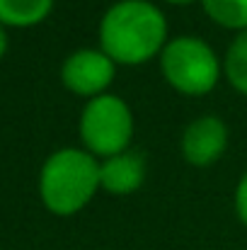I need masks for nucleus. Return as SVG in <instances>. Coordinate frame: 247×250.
<instances>
[{
    "label": "nucleus",
    "instance_id": "f257e3e1",
    "mask_svg": "<svg viewBox=\"0 0 247 250\" xmlns=\"http://www.w3.org/2000/svg\"><path fill=\"white\" fill-rule=\"evenodd\" d=\"M102 51L124 66H141L167 44V20L148 0H119L99 22Z\"/></svg>",
    "mask_w": 247,
    "mask_h": 250
},
{
    "label": "nucleus",
    "instance_id": "f03ea898",
    "mask_svg": "<svg viewBox=\"0 0 247 250\" xmlns=\"http://www.w3.org/2000/svg\"><path fill=\"white\" fill-rule=\"evenodd\" d=\"M99 189V163L80 148H61L46 158L39 175V194L51 214L71 216Z\"/></svg>",
    "mask_w": 247,
    "mask_h": 250
},
{
    "label": "nucleus",
    "instance_id": "7ed1b4c3",
    "mask_svg": "<svg viewBox=\"0 0 247 250\" xmlns=\"http://www.w3.org/2000/svg\"><path fill=\"white\" fill-rule=\"evenodd\" d=\"M165 81L184 95H206L221 78L216 51L199 37H174L160 54Z\"/></svg>",
    "mask_w": 247,
    "mask_h": 250
},
{
    "label": "nucleus",
    "instance_id": "20e7f679",
    "mask_svg": "<svg viewBox=\"0 0 247 250\" xmlns=\"http://www.w3.org/2000/svg\"><path fill=\"white\" fill-rule=\"evenodd\" d=\"M133 136V114L119 95L92 97L80 114V139L92 156L112 158L129 151Z\"/></svg>",
    "mask_w": 247,
    "mask_h": 250
},
{
    "label": "nucleus",
    "instance_id": "39448f33",
    "mask_svg": "<svg viewBox=\"0 0 247 250\" xmlns=\"http://www.w3.org/2000/svg\"><path fill=\"white\" fill-rule=\"evenodd\" d=\"M116 63L99 49H80L71 54L61 66L63 85L82 97H99L114 81Z\"/></svg>",
    "mask_w": 247,
    "mask_h": 250
},
{
    "label": "nucleus",
    "instance_id": "423d86ee",
    "mask_svg": "<svg viewBox=\"0 0 247 250\" xmlns=\"http://www.w3.org/2000/svg\"><path fill=\"white\" fill-rule=\"evenodd\" d=\"M228 146V129L223 119L206 114L194 119L182 136V153L184 161L196 167L213 166Z\"/></svg>",
    "mask_w": 247,
    "mask_h": 250
},
{
    "label": "nucleus",
    "instance_id": "0eeeda50",
    "mask_svg": "<svg viewBox=\"0 0 247 250\" xmlns=\"http://www.w3.org/2000/svg\"><path fill=\"white\" fill-rule=\"evenodd\" d=\"M146 180V156L141 151H124L99 163V187L112 194H131Z\"/></svg>",
    "mask_w": 247,
    "mask_h": 250
},
{
    "label": "nucleus",
    "instance_id": "6e6552de",
    "mask_svg": "<svg viewBox=\"0 0 247 250\" xmlns=\"http://www.w3.org/2000/svg\"><path fill=\"white\" fill-rule=\"evenodd\" d=\"M54 0H0L2 27H34L49 17Z\"/></svg>",
    "mask_w": 247,
    "mask_h": 250
},
{
    "label": "nucleus",
    "instance_id": "1a4fd4ad",
    "mask_svg": "<svg viewBox=\"0 0 247 250\" xmlns=\"http://www.w3.org/2000/svg\"><path fill=\"white\" fill-rule=\"evenodd\" d=\"M204 12L226 29H247V0H201Z\"/></svg>",
    "mask_w": 247,
    "mask_h": 250
},
{
    "label": "nucleus",
    "instance_id": "9d476101",
    "mask_svg": "<svg viewBox=\"0 0 247 250\" xmlns=\"http://www.w3.org/2000/svg\"><path fill=\"white\" fill-rule=\"evenodd\" d=\"M223 71L228 76L230 85L235 90H240L247 95V29L235 37V42L230 44L226 61H223Z\"/></svg>",
    "mask_w": 247,
    "mask_h": 250
},
{
    "label": "nucleus",
    "instance_id": "9b49d317",
    "mask_svg": "<svg viewBox=\"0 0 247 250\" xmlns=\"http://www.w3.org/2000/svg\"><path fill=\"white\" fill-rule=\"evenodd\" d=\"M235 211H238L240 221L247 226V172L240 177L238 189H235Z\"/></svg>",
    "mask_w": 247,
    "mask_h": 250
},
{
    "label": "nucleus",
    "instance_id": "f8f14e48",
    "mask_svg": "<svg viewBox=\"0 0 247 250\" xmlns=\"http://www.w3.org/2000/svg\"><path fill=\"white\" fill-rule=\"evenodd\" d=\"M5 51H7V32H5V27L0 24V59L5 56Z\"/></svg>",
    "mask_w": 247,
    "mask_h": 250
},
{
    "label": "nucleus",
    "instance_id": "ddd939ff",
    "mask_svg": "<svg viewBox=\"0 0 247 250\" xmlns=\"http://www.w3.org/2000/svg\"><path fill=\"white\" fill-rule=\"evenodd\" d=\"M165 2H170V5H189L191 0H165Z\"/></svg>",
    "mask_w": 247,
    "mask_h": 250
}]
</instances>
